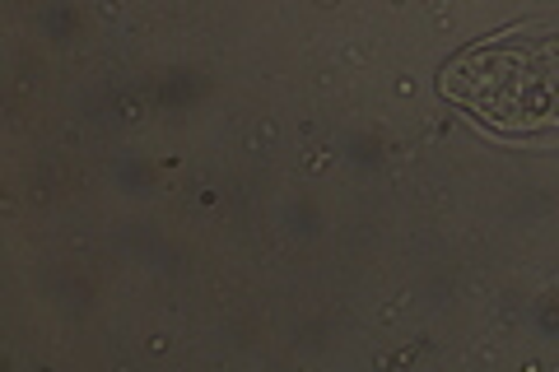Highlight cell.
<instances>
[{"label":"cell","mask_w":559,"mask_h":372,"mask_svg":"<svg viewBox=\"0 0 559 372\" xmlns=\"http://www.w3.org/2000/svg\"><path fill=\"white\" fill-rule=\"evenodd\" d=\"M443 94L495 135H559V20L503 28L443 65Z\"/></svg>","instance_id":"obj_1"}]
</instances>
